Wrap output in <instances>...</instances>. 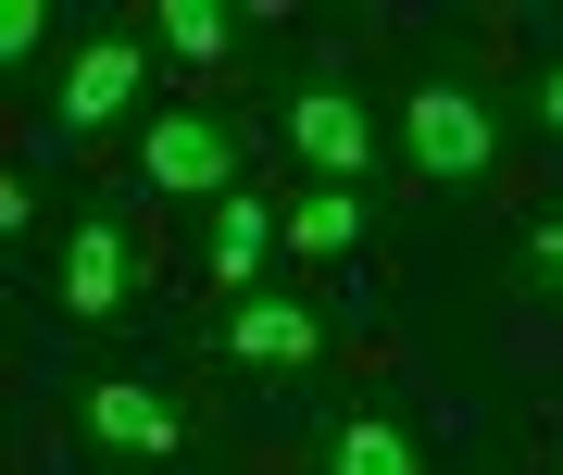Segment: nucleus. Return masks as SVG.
I'll list each match as a JSON object with an SVG mask.
<instances>
[{"mask_svg": "<svg viewBox=\"0 0 563 475\" xmlns=\"http://www.w3.org/2000/svg\"><path fill=\"white\" fill-rule=\"evenodd\" d=\"M401 139H413V176H439V188H476V176H488V100L439 76V88H413Z\"/></svg>", "mask_w": 563, "mask_h": 475, "instance_id": "obj_1", "label": "nucleus"}, {"mask_svg": "<svg viewBox=\"0 0 563 475\" xmlns=\"http://www.w3.org/2000/svg\"><path fill=\"white\" fill-rule=\"evenodd\" d=\"M88 438H101V451H139V463H163L188 426H176V400H163V388L113 376V388H88Z\"/></svg>", "mask_w": 563, "mask_h": 475, "instance_id": "obj_2", "label": "nucleus"}, {"mask_svg": "<svg viewBox=\"0 0 563 475\" xmlns=\"http://www.w3.org/2000/svg\"><path fill=\"white\" fill-rule=\"evenodd\" d=\"M288 139H301V163H325V176H363V151H376L351 88H301L288 100Z\"/></svg>", "mask_w": 563, "mask_h": 475, "instance_id": "obj_3", "label": "nucleus"}, {"mask_svg": "<svg viewBox=\"0 0 563 475\" xmlns=\"http://www.w3.org/2000/svg\"><path fill=\"white\" fill-rule=\"evenodd\" d=\"M125 288H139V251H125L113 225H76V238H63V313H113Z\"/></svg>", "mask_w": 563, "mask_h": 475, "instance_id": "obj_4", "label": "nucleus"}, {"mask_svg": "<svg viewBox=\"0 0 563 475\" xmlns=\"http://www.w3.org/2000/svg\"><path fill=\"white\" fill-rule=\"evenodd\" d=\"M139 176H151V188H225V125L163 113V125H151V151H139Z\"/></svg>", "mask_w": 563, "mask_h": 475, "instance_id": "obj_5", "label": "nucleus"}, {"mask_svg": "<svg viewBox=\"0 0 563 475\" xmlns=\"http://www.w3.org/2000/svg\"><path fill=\"white\" fill-rule=\"evenodd\" d=\"M225 351L301 376V363H313V313H301V300H239V313H225Z\"/></svg>", "mask_w": 563, "mask_h": 475, "instance_id": "obj_6", "label": "nucleus"}, {"mask_svg": "<svg viewBox=\"0 0 563 475\" xmlns=\"http://www.w3.org/2000/svg\"><path fill=\"white\" fill-rule=\"evenodd\" d=\"M125 100H139V51H125V38L76 51V76H63V139H76V125H113Z\"/></svg>", "mask_w": 563, "mask_h": 475, "instance_id": "obj_7", "label": "nucleus"}, {"mask_svg": "<svg viewBox=\"0 0 563 475\" xmlns=\"http://www.w3.org/2000/svg\"><path fill=\"white\" fill-rule=\"evenodd\" d=\"M213 276L239 300H263V200H225L213 213Z\"/></svg>", "mask_w": 563, "mask_h": 475, "instance_id": "obj_8", "label": "nucleus"}, {"mask_svg": "<svg viewBox=\"0 0 563 475\" xmlns=\"http://www.w3.org/2000/svg\"><path fill=\"white\" fill-rule=\"evenodd\" d=\"M288 238H301L313 263H339L351 238H363V200H351V188H313V200H288Z\"/></svg>", "mask_w": 563, "mask_h": 475, "instance_id": "obj_9", "label": "nucleus"}, {"mask_svg": "<svg viewBox=\"0 0 563 475\" xmlns=\"http://www.w3.org/2000/svg\"><path fill=\"white\" fill-rule=\"evenodd\" d=\"M225 38H239V13H225V0H163V51H176V63H213Z\"/></svg>", "mask_w": 563, "mask_h": 475, "instance_id": "obj_10", "label": "nucleus"}, {"mask_svg": "<svg viewBox=\"0 0 563 475\" xmlns=\"http://www.w3.org/2000/svg\"><path fill=\"white\" fill-rule=\"evenodd\" d=\"M325 463H339V475H413V438L363 413V426H339V451H325Z\"/></svg>", "mask_w": 563, "mask_h": 475, "instance_id": "obj_11", "label": "nucleus"}, {"mask_svg": "<svg viewBox=\"0 0 563 475\" xmlns=\"http://www.w3.org/2000/svg\"><path fill=\"white\" fill-rule=\"evenodd\" d=\"M38 38H51V13H38V0H0V51L25 63V51H38Z\"/></svg>", "mask_w": 563, "mask_h": 475, "instance_id": "obj_12", "label": "nucleus"}, {"mask_svg": "<svg viewBox=\"0 0 563 475\" xmlns=\"http://www.w3.org/2000/svg\"><path fill=\"white\" fill-rule=\"evenodd\" d=\"M539 276H551V288H563V225H539Z\"/></svg>", "mask_w": 563, "mask_h": 475, "instance_id": "obj_13", "label": "nucleus"}, {"mask_svg": "<svg viewBox=\"0 0 563 475\" xmlns=\"http://www.w3.org/2000/svg\"><path fill=\"white\" fill-rule=\"evenodd\" d=\"M539 113H551V125H563V63H551V76H539Z\"/></svg>", "mask_w": 563, "mask_h": 475, "instance_id": "obj_14", "label": "nucleus"}]
</instances>
